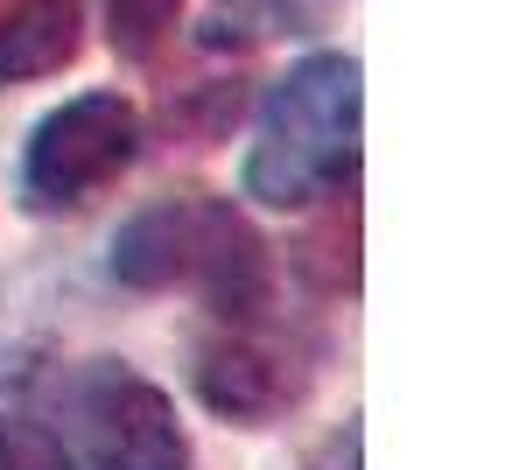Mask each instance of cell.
Here are the masks:
<instances>
[{"label":"cell","mask_w":512,"mask_h":470,"mask_svg":"<svg viewBox=\"0 0 512 470\" xmlns=\"http://www.w3.org/2000/svg\"><path fill=\"white\" fill-rule=\"evenodd\" d=\"M253 323H260V316H246L239 337L204 344V358H197V393H204L218 414H232V421H267V414H281L288 400H302V386H309V365H302L288 344L260 337Z\"/></svg>","instance_id":"obj_5"},{"label":"cell","mask_w":512,"mask_h":470,"mask_svg":"<svg viewBox=\"0 0 512 470\" xmlns=\"http://www.w3.org/2000/svg\"><path fill=\"white\" fill-rule=\"evenodd\" d=\"M358 113H365V71L344 50H316L288 64L253 120L246 148V197L267 211H302L351 183L358 169Z\"/></svg>","instance_id":"obj_1"},{"label":"cell","mask_w":512,"mask_h":470,"mask_svg":"<svg viewBox=\"0 0 512 470\" xmlns=\"http://www.w3.org/2000/svg\"><path fill=\"white\" fill-rule=\"evenodd\" d=\"M57 421L85 470H190L183 421L155 379L120 358H85L57 379Z\"/></svg>","instance_id":"obj_3"},{"label":"cell","mask_w":512,"mask_h":470,"mask_svg":"<svg viewBox=\"0 0 512 470\" xmlns=\"http://www.w3.org/2000/svg\"><path fill=\"white\" fill-rule=\"evenodd\" d=\"M113 281L148 295H204L225 323L267 309V246L225 197H162L113 239Z\"/></svg>","instance_id":"obj_2"},{"label":"cell","mask_w":512,"mask_h":470,"mask_svg":"<svg viewBox=\"0 0 512 470\" xmlns=\"http://www.w3.org/2000/svg\"><path fill=\"white\" fill-rule=\"evenodd\" d=\"M0 470H78V463H71V449L43 421L0 414Z\"/></svg>","instance_id":"obj_8"},{"label":"cell","mask_w":512,"mask_h":470,"mask_svg":"<svg viewBox=\"0 0 512 470\" xmlns=\"http://www.w3.org/2000/svg\"><path fill=\"white\" fill-rule=\"evenodd\" d=\"M183 8H190V0H106L113 50H120V57H134V64H148V57H155V50L176 36Z\"/></svg>","instance_id":"obj_7"},{"label":"cell","mask_w":512,"mask_h":470,"mask_svg":"<svg viewBox=\"0 0 512 470\" xmlns=\"http://www.w3.org/2000/svg\"><path fill=\"white\" fill-rule=\"evenodd\" d=\"M85 43V0H0V85L50 78Z\"/></svg>","instance_id":"obj_6"},{"label":"cell","mask_w":512,"mask_h":470,"mask_svg":"<svg viewBox=\"0 0 512 470\" xmlns=\"http://www.w3.org/2000/svg\"><path fill=\"white\" fill-rule=\"evenodd\" d=\"M141 155V113L120 92H78L57 113H43V127L29 134L22 155V204L36 218H64L85 211L106 183L127 176V162Z\"/></svg>","instance_id":"obj_4"}]
</instances>
